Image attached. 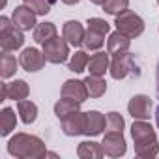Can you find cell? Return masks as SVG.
I'll use <instances>...</instances> for the list:
<instances>
[{"label":"cell","mask_w":159,"mask_h":159,"mask_svg":"<svg viewBox=\"0 0 159 159\" xmlns=\"http://www.w3.org/2000/svg\"><path fill=\"white\" fill-rule=\"evenodd\" d=\"M127 8H129V0H105V4H103V11L114 17L125 11Z\"/></svg>","instance_id":"27"},{"label":"cell","mask_w":159,"mask_h":159,"mask_svg":"<svg viewBox=\"0 0 159 159\" xmlns=\"http://www.w3.org/2000/svg\"><path fill=\"white\" fill-rule=\"evenodd\" d=\"M45 62H47V58H45L43 51H38L36 47H28V49H25V51L21 52V56H19V64H21V67H23L25 71H28V73H36V71L43 69Z\"/></svg>","instance_id":"6"},{"label":"cell","mask_w":159,"mask_h":159,"mask_svg":"<svg viewBox=\"0 0 159 159\" xmlns=\"http://www.w3.org/2000/svg\"><path fill=\"white\" fill-rule=\"evenodd\" d=\"M8 153L17 159H41L47 155V146L36 135L15 133L8 142Z\"/></svg>","instance_id":"1"},{"label":"cell","mask_w":159,"mask_h":159,"mask_svg":"<svg viewBox=\"0 0 159 159\" xmlns=\"http://www.w3.org/2000/svg\"><path fill=\"white\" fill-rule=\"evenodd\" d=\"M79 107H81V103L75 101V99H69V98H62L54 103V114L58 120H64L75 112H79Z\"/></svg>","instance_id":"19"},{"label":"cell","mask_w":159,"mask_h":159,"mask_svg":"<svg viewBox=\"0 0 159 159\" xmlns=\"http://www.w3.org/2000/svg\"><path fill=\"white\" fill-rule=\"evenodd\" d=\"M103 152L109 157H122L127 152V142L124 139V131H109L103 137Z\"/></svg>","instance_id":"4"},{"label":"cell","mask_w":159,"mask_h":159,"mask_svg":"<svg viewBox=\"0 0 159 159\" xmlns=\"http://www.w3.org/2000/svg\"><path fill=\"white\" fill-rule=\"evenodd\" d=\"M2 6H6V0H2Z\"/></svg>","instance_id":"36"},{"label":"cell","mask_w":159,"mask_h":159,"mask_svg":"<svg viewBox=\"0 0 159 159\" xmlns=\"http://www.w3.org/2000/svg\"><path fill=\"white\" fill-rule=\"evenodd\" d=\"M155 84H157V96H159V62H157V69H155Z\"/></svg>","instance_id":"32"},{"label":"cell","mask_w":159,"mask_h":159,"mask_svg":"<svg viewBox=\"0 0 159 159\" xmlns=\"http://www.w3.org/2000/svg\"><path fill=\"white\" fill-rule=\"evenodd\" d=\"M77 155L81 157V159H99V157L105 155V152H103V146L101 144H98L94 140H84V142L79 144Z\"/></svg>","instance_id":"18"},{"label":"cell","mask_w":159,"mask_h":159,"mask_svg":"<svg viewBox=\"0 0 159 159\" xmlns=\"http://www.w3.org/2000/svg\"><path fill=\"white\" fill-rule=\"evenodd\" d=\"M56 36V26H54V23H39V25H36V28H34V41L36 43H45V41H49L51 38H54Z\"/></svg>","instance_id":"23"},{"label":"cell","mask_w":159,"mask_h":159,"mask_svg":"<svg viewBox=\"0 0 159 159\" xmlns=\"http://www.w3.org/2000/svg\"><path fill=\"white\" fill-rule=\"evenodd\" d=\"M17 60L13 54L10 52H2V56H0V75H2V79H10L15 75L17 71Z\"/></svg>","instance_id":"24"},{"label":"cell","mask_w":159,"mask_h":159,"mask_svg":"<svg viewBox=\"0 0 159 159\" xmlns=\"http://www.w3.org/2000/svg\"><path fill=\"white\" fill-rule=\"evenodd\" d=\"M114 25H116V30H120L122 34H125L129 38H139L144 32V21H142V17L137 15L131 10H125V11L118 13Z\"/></svg>","instance_id":"2"},{"label":"cell","mask_w":159,"mask_h":159,"mask_svg":"<svg viewBox=\"0 0 159 159\" xmlns=\"http://www.w3.org/2000/svg\"><path fill=\"white\" fill-rule=\"evenodd\" d=\"M36 15H47L51 11V0H23Z\"/></svg>","instance_id":"28"},{"label":"cell","mask_w":159,"mask_h":159,"mask_svg":"<svg viewBox=\"0 0 159 159\" xmlns=\"http://www.w3.org/2000/svg\"><path fill=\"white\" fill-rule=\"evenodd\" d=\"M86 25H88V28H92L96 32H101V34H109V30H111V25L105 19H99V17H90L86 21Z\"/></svg>","instance_id":"31"},{"label":"cell","mask_w":159,"mask_h":159,"mask_svg":"<svg viewBox=\"0 0 159 159\" xmlns=\"http://www.w3.org/2000/svg\"><path fill=\"white\" fill-rule=\"evenodd\" d=\"M60 2H64V4H67V6H73V4H79L81 0H60Z\"/></svg>","instance_id":"33"},{"label":"cell","mask_w":159,"mask_h":159,"mask_svg":"<svg viewBox=\"0 0 159 159\" xmlns=\"http://www.w3.org/2000/svg\"><path fill=\"white\" fill-rule=\"evenodd\" d=\"M135 153L139 157H144V159H152L159 153V142H148V144H140V146H135Z\"/></svg>","instance_id":"29"},{"label":"cell","mask_w":159,"mask_h":159,"mask_svg":"<svg viewBox=\"0 0 159 159\" xmlns=\"http://www.w3.org/2000/svg\"><path fill=\"white\" fill-rule=\"evenodd\" d=\"M103 43H105V34L96 32V30H92V28L86 30L84 41H83V45H84L86 51H99V49L103 47Z\"/></svg>","instance_id":"25"},{"label":"cell","mask_w":159,"mask_h":159,"mask_svg":"<svg viewBox=\"0 0 159 159\" xmlns=\"http://www.w3.org/2000/svg\"><path fill=\"white\" fill-rule=\"evenodd\" d=\"M86 129V112H75L67 118L62 120V131L67 137H79V135H84Z\"/></svg>","instance_id":"10"},{"label":"cell","mask_w":159,"mask_h":159,"mask_svg":"<svg viewBox=\"0 0 159 159\" xmlns=\"http://www.w3.org/2000/svg\"><path fill=\"white\" fill-rule=\"evenodd\" d=\"M129 45H131V38L125 36V34H122L120 30H116L107 39V52L109 54L124 52V51H129Z\"/></svg>","instance_id":"16"},{"label":"cell","mask_w":159,"mask_h":159,"mask_svg":"<svg viewBox=\"0 0 159 159\" xmlns=\"http://www.w3.org/2000/svg\"><path fill=\"white\" fill-rule=\"evenodd\" d=\"M131 137H133L135 146L148 144V142H157L155 129H153L146 120H137V122H133V125H131Z\"/></svg>","instance_id":"8"},{"label":"cell","mask_w":159,"mask_h":159,"mask_svg":"<svg viewBox=\"0 0 159 159\" xmlns=\"http://www.w3.org/2000/svg\"><path fill=\"white\" fill-rule=\"evenodd\" d=\"M43 54L51 64H64L69 56V43L64 38L54 36L43 43Z\"/></svg>","instance_id":"3"},{"label":"cell","mask_w":159,"mask_h":159,"mask_svg":"<svg viewBox=\"0 0 159 159\" xmlns=\"http://www.w3.org/2000/svg\"><path fill=\"white\" fill-rule=\"evenodd\" d=\"M17 112H19L21 120H23L26 125H30V124H34L36 118H38V105H36L34 101H26V99L17 101Z\"/></svg>","instance_id":"20"},{"label":"cell","mask_w":159,"mask_h":159,"mask_svg":"<svg viewBox=\"0 0 159 159\" xmlns=\"http://www.w3.org/2000/svg\"><path fill=\"white\" fill-rule=\"evenodd\" d=\"M109 71H111V77L116 79V81H120V79H125V77L133 71V54H129L127 51L112 54Z\"/></svg>","instance_id":"5"},{"label":"cell","mask_w":159,"mask_h":159,"mask_svg":"<svg viewBox=\"0 0 159 159\" xmlns=\"http://www.w3.org/2000/svg\"><path fill=\"white\" fill-rule=\"evenodd\" d=\"M109 52H96L94 56H90V62H88V71L90 75H96V77H103L107 71H109Z\"/></svg>","instance_id":"17"},{"label":"cell","mask_w":159,"mask_h":159,"mask_svg":"<svg viewBox=\"0 0 159 159\" xmlns=\"http://www.w3.org/2000/svg\"><path fill=\"white\" fill-rule=\"evenodd\" d=\"M84 84H86V90H88V96L98 99L101 96H105L107 92V83L103 81L101 77H96V75H88L84 79Z\"/></svg>","instance_id":"21"},{"label":"cell","mask_w":159,"mask_h":159,"mask_svg":"<svg viewBox=\"0 0 159 159\" xmlns=\"http://www.w3.org/2000/svg\"><path fill=\"white\" fill-rule=\"evenodd\" d=\"M105 125H107V118L99 111H88L86 112V129H84V135L98 137V135L103 133Z\"/></svg>","instance_id":"15"},{"label":"cell","mask_w":159,"mask_h":159,"mask_svg":"<svg viewBox=\"0 0 159 159\" xmlns=\"http://www.w3.org/2000/svg\"><path fill=\"white\" fill-rule=\"evenodd\" d=\"M25 43V36H23V30L17 28L15 25L10 26L8 30H2L0 32V47H2L4 52H11V51H17L21 49Z\"/></svg>","instance_id":"9"},{"label":"cell","mask_w":159,"mask_h":159,"mask_svg":"<svg viewBox=\"0 0 159 159\" xmlns=\"http://www.w3.org/2000/svg\"><path fill=\"white\" fill-rule=\"evenodd\" d=\"M92 4H96V6H103L105 4V0H90Z\"/></svg>","instance_id":"35"},{"label":"cell","mask_w":159,"mask_h":159,"mask_svg":"<svg viewBox=\"0 0 159 159\" xmlns=\"http://www.w3.org/2000/svg\"><path fill=\"white\" fill-rule=\"evenodd\" d=\"M107 127L109 131H124L125 127V120L120 112H109L107 114Z\"/></svg>","instance_id":"30"},{"label":"cell","mask_w":159,"mask_h":159,"mask_svg":"<svg viewBox=\"0 0 159 159\" xmlns=\"http://www.w3.org/2000/svg\"><path fill=\"white\" fill-rule=\"evenodd\" d=\"M155 124H157V129H159V105L155 109Z\"/></svg>","instance_id":"34"},{"label":"cell","mask_w":159,"mask_h":159,"mask_svg":"<svg viewBox=\"0 0 159 159\" xmlns=\"http://www.w3.org/2000/svg\"><path fill=\"white\" fill-rule=\"evenodd\" d=\"M11 21L17 28H21L23 32L25 30H30V28H36V13L28 8V6H17L13 10V15H11Z\"/></svg>","instance_id":"13"},{"label":"cell","mask_w":159,"mask_h":159,"mask_svg":"<svg viewBox=\"0 0 159 159\" xmlns=\"http://www.w3.org/2000/svg\"><path fill=\"white\" fill-rule=\"evenodd\" d=\"M62 34H64V39L71 47H79V45H83V41H84L86 30H84V26L79 21H67V23H64Z\"/></svg>","instance_id":"14"},{"label":"cell","mask_w":159,"mask_h":159,"mask_svg":"<svg viewBox=\"0 0 159 159\" xmlns=\"http://www.w3.org/2000/svg\"><path fill=\"white\" fill-rule=\"evenodd\" d=\"M127 112L135 120H148L152 112V99L144 94H137L127 103Z\"/></svg>","instance_id":"7"},{"label":"cell","mask_w":159,"mask_h":159,"mask_svg":"<svg viewBox=\"0 0 159 159\" xmlns=\"http://www.w3.org/2000/svg\"><path fill=\"white\" fill-rule=\"evenodd\" d=\"M62 98H69V99H75L79 103H84L90 96H88V90H86L84 81L69 79V81H66L62 84Z\"/></svg>","instance_id":"12"},{"label":"cell","mask_w":159,"mask_h":159,"mask_svg":"<svg viewBox=\"0 0 159 159\" xmlns=\"http://www.w3.org/2000/svg\"><path fill=\"white\" fill-rule=\"evenodd\" d=\"M17 125V116H15V111L10 109V107H4L2 112H0V135L6 137L10 135Z\"/></svg>","instance_id":"22"},{"label":"cell","mask_w":159,"mask_h":159,"mask_svg":"<svg viewBox=\"0 0 159 159\" xmlns=\"http://www.w3.org/2000/svg\"><path fill=\"white\" fill-rule=\"evenodd\" d=\"M30 94V88L25 81L17 79L13 83H2V99L0 101H6V99H13V101H23L26 99Z\"/></svg>","instance_id":"11"},{"label":"cell","mask_w":159,"mask_h":159,"mask_svg":"<svg viewBox=\"0 0 159 159\" xmlns=\"http://www.w3.org/2000/svg\"><path fill=\"white\" fill-rule=\"evenodd\" d=\"M88 62H90V56L84 51H75V54H71V60H69V71L83 73L88 67Z\"/></svg>","instance_id":"26"},{"label":"cell","mask_w":159,"mask_h":159,"mask_svg":"<svg viewBox=\"0 0 159 159\" xmlns=\"http://www.w3.org/2000/svg\"><path fill=\"white\" fill-rule=\"evenodd\" d=\"M157 6H159V0H157Z\"/></svg>","instance_id":"37"}]
</instances>
